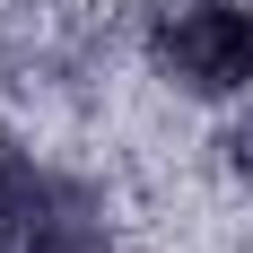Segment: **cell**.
I'll list each match as a JSON object with an SVG mask.
<instances>
[{"instance_id":"1","label":"cell","mask_w":253,"mask_h":253,"mask_svg":"<svg viewBox=\"0 0 253 253\" xmlns=\"http://www.w3.org/2000/svg\"><path fill=\"white\" fill-rule=\"evenodd\" d=\"M149 70L192 105L253 96V0H166L149 18Z\"/></svg>"},{"instance_id":"2","label":"cell","mask_w":253,"mask_h":253,"mask_svg":"<svg viewBox=\"0 0 253 253\" xmlns=\"http://www.w3.org/2000/svg\"><path fill=\"white\" fill-rule=\"evenodd\" d=\"M0 253H114V210H105L96 183L44 175V192H35V210H26V227L9 236Z\"/></svg>"},{"instance_id":"3","label":"cell","mask_w":253,"mask_h":253,"mask_svg":"<svg viewBox=\"0 0 253 253\" xmlns=\"http://www.w3.org/2000/svg\"><path fill=\"white\" fill-rule=\"evenodd\" d=\"M35 192H44V166H35V157H26L18 140L0 131V245H9V236L26 227V210H35Z\"/></svg>"},{"instance_id":"4","label":"cell","mask_w":253,"mask_h":253,"mask_svg":"<svg viewBox=\"0 0 253 253\" xmlns=\"http://www.w3.org/2000/svg\"><path fill=\"white\" fill-rule=\"evenodd\" d=\"M218 149H227V175H245V183H253V105L227 123V140H218Z\"/></svg>"}]
</instances>
